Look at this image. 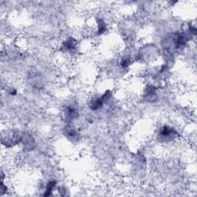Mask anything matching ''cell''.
I'll list each match as a JSON object with an SVG mask.
<instances>
[{
    "mask_svg": "<svg viewBox=\"0 0 197 197\" xmlns=\"http://www.w3.org/2000/svg\"><path fill=\"white\" fill-rule=\"evenodd\" d=\"M56 181L55 180H52V181H49V183H47L46 185V188H45V193H44V195L45 196H48V195H51L52 194V192L54 189L56 188Z\"/></svg>",
    "mask_w": 197,
    "mask_h": 197,
    "instance_id": "cell-1",
    "label": "cell"
},
{
    "mask_svg": "<svg viewBox=\"0 0 197 197\" xmlns=\"http://www.w3.org/2000/svg\"><path fill=\"white\" fill-rule=\"evenodd\" d=\"M103 105V101L102 98H99L97 100H95L91 103V109L93 110L100 109Z\"/></svg>",
    "mask_w": 197,
    "mask_h": 197,
    "instance_id": "cell-2",
    "label": "cell"
},
{
    "mask_svg": "<svg viewBox=\"0 0 197 197\" xmlns=\"http://www.w3.org/2000/svg\"><path fill=\"white\" fill-rule=\"evenodd\" d=\"M106 30V23L103 21V19H100V21L98 22V33L103 34Z\"/></svg>",
    "mask_w": 197,
    "mask_h": 197,
    "instance_id": "cell-3",
    "label": "cell"
}]
</instances>
